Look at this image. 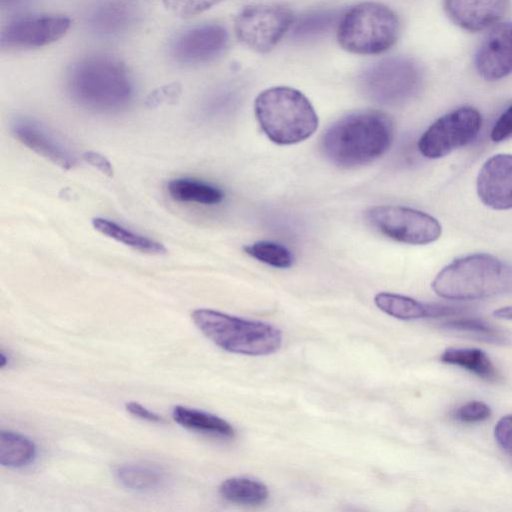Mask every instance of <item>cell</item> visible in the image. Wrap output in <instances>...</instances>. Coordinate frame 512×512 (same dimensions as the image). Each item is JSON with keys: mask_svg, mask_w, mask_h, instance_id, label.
Masks as SVG:
<instances>
[{"mask_svg": "<svg viewBox=\"0 0 512 512\" xmlns=\"http://www.w3.org/2000/svg\"><path fill=\"white\" fill-rule=\"evenodd\" d=\"M66 87L76 104L100 114L121 112L134 95L127 67L107 54H91L75 61L67 71Z\"/></svg>", "mask_w": 512, "mask_h": 512, "instance_id": "cell-1", "label": "cell"}, {"mask_svg": "<svg viewBox=\"0 0 512 512\" xmlns=\"http://www.w3.org/2000/svg\"><path fill=\"white\" fill-rule=\"evenodd\" d=\"M393 137V123L384 112L358 110L341 117L324 132L321 150L334 165L355 168L381 157Z\"/></svg>", "mask_w": 512, "mask_h": 512, "instance_id": "cell-2", "label": "cell"}, {"mask_svg": "<svg viewBox=\"0 0 512 512\" xmlns=\"http://www.w3.org/2000/svg\"><path fill=\"white\" fill-rule=\"evenodd\" d=\"M254 112L265 135L279 145L299 143L314 134L318 116L309 99L299 90L277 86L262 91Z\"/></svg>", "mask_w": 512, "mask_h": 512, "instance_id": "cell-3", "label": "cell"}, {"mask_svg": "<svg viewBox=\"0 0 512 512\" xmlns=\"http://www.w3.org/2000/svg\"><path fill=\"white\" fill-rule=\"evenodd\" d=\"M432 288L439 296L456 300L512 293V267L491 255H468L443 268Z\"/></svg>", "mask_w": 512, "mask_h": 512, "instance_id": "cell-4", "label": "cell"}, {"mask_svg": "<svg viewBox=\"0 0 512 512\" xmlns=\"http://www.w3.org/2000/svg\"><path fill=\"white\" fill-rule=\"evenodd\" d=\"M196 327L215 345L231 353L269 355L279 350L282 334L274 326L199 308L191 313Z\"/></svg>", "mask_w": 512, "mask_h": 512, "instance_id": "cell-5", "label": "cell"}, {"mask_svg": "<svg viewBox=\"0 0 512 512\" xmlns=\"http://www.w3.org/2000/svg\"><path fill=\"white\" fill-rule=\"evenodd\" d=\"M400 23L393 10L377 2H362L339 20L337 40L346 51L375 55L389 50L397 41Z\"/></svg>", "mask_w": 512, "mask_h": 512, "instance_id": "cell-6", "label": "cell"}, {"mask_svg": "<svg viewBox=\"0 0 512 512\" xmlns=\"http://www.w3.org/2000/svg\"><path fill=\"white\" fill-rule=\"evenodd\" d=\"M421 81V70L414 61L405 57H390L366 68L360 76V87L372 101L394 105L411 98L418 91Z\"/></svg>", "mask_w": 512, "mask_h": 512, "instance_id": "cell-7", "label": "cell"}, {"mask_svg": "<svg viewBox=\"0 0 512 512\" xmlns=\"http://www.w3.org/2000/svg\"><path fill=\"white\" fill-rule=\"evenodd\" d=\"M365 217L379 233L405 244L424 245L436 241L441 235L437 219L409 207L373 206L366 211Z\"/></svg>", "mask_w": 512, "mask_h": 512, "instance_id": "cell-8", "label": "cell"}, {"mask_svg": "<svg viewBox=\"0 0 512 512\" xmlns=\"http://www.w3.org/2000/svg\"><path fill=\"white\" fill-rule=\"evenodd\" d=\"M293 22L291 11L280 4L246 6L235 19L238 40L257 52H268L284 37Z\"/></svg>", "mask_w": 512, "mask_h": 512, "instance_id": "cell-9", "label": "cell"}, {"mask_svg": "<svg viewBox=\"0 0 512 512\" xmlns=\"http://www.w3.org/2000/svg\"><path fill=\"white\" fill-rule=\"evenodd\" d=\"M481 115L472 107H461L437 119L420 137L418 149L430 159L443 157L472 142L481 128Z\"/></svg>", "mask_w": 512, "mask_h": 512, "instance_id": "cell-10", "label": "cell"}, {"mask_svg": "<svg viewBox=\"0 0 512 512\" xmlns=\"http://www.w3.org/2000/svg\"><path fill=\"white\" fill-rule=\"evenodd\" d=\"M65 15L40 14L17 17L0 32L2 49H31L49 45L62 38L70 28Z\"/></svg>", "mask_w": 512, "mask_h": 512, "instance_id": "cell-11", "label": "cell"}, {"mask_svg": "<svg viewBox=\"0 0 512 512\" xmlns=\"http://www.w3.org/2000/svg\"><path fill=\"white\" fill-rule=\"evenodd\" d=\"M227 44V30L220 24L206 23L178 34L171 42L170 54L180 64H204L218 58Z\"/></svg>", "mask_w": 512, "mask_h": 512, "instance_id": "cell-12", "label": "cell"}, {"mask_svg": "<svg viewBox=\"0 0 512 512\" xmlns=\"http://www.w3.org/2000/svg\"><path fill=\"white\" fill-rule=\"evenodd\" d=\"M474 63L478 74L489 81L512 73V23L491 28L476 51Z\"/></svg>", "mask_w": 512, "mask_h": 512, "instance_id": "cell-13", "label": "cell"}, {"mask_svg": "<svg viewBox=\"0 0 512 512\" xmlns=\"http://www.w3.org/2000/svg\"><path fill=\"white\" fill-rule=\"evenodd\" d=\"M12 133L24 146L62 169L70 170L77 165L73 151L45 125L30 118L17 119Z\"/></svg>", "mask_w": 512, "mask_h": 512, "instance_id": "cell-14", "label": "cell"}, {"mask_svg": "<svg viewBox=\"0 0 512 512\" xmlns=\"http://www.w3.org/2000/svg\"><path fill=\"white\" fill-rule=\"evenodd\" d=\"M477 193L492 209L512 208V154H497L484 163L477 178Z\"/></svg>", "mask_w": 512, "mask_h": 512, "instance_id": "cell-15", "label": "cell"}, {"mask_svg": "<svg viewBox=\"0 0 512 512\" xmlns=\"http://www.w3.org/2000/svg\"><path fill=\"white\" fill-rule=\"evenodd\" d=\"M142 17L138 0H98L89 9V29L100 36H118L132 29Z\"/></svg>", "mask_w": 512, "mask_h": 512, "instance_id": "cell-16", "label": "cell"}, {"mask_svg": "<svg viewBox=\"0 0 512 512\" xmlns=\"http://www.w3.org/2000/svg\"><path fill=\"white\" fill-rule=\"evenodd\" d=\"M443 5L456 25L477 32L497 23L507 12L509 0H443Z\"/></svg>", "mask_w": 512, "mask_h": 512, "instance_id": "cell-17", "label": "cell"}, {"mask_svg": "<svg viewBox=\"0 0 512 512\" xmlns=\"http://www.w3.org/2000/svg\"><path fill=\"white\" fill-rule=\"evenodd\" d=\"M374 302L380 310L401 320L438 318L454 315L462 311L459 307L423 303L408 296L389 292L376 294Z\"/></svg>", "mask_w": 512, "mask_h": 512, "instance_id": "cell-18", "label": "cell"}, {"mask_svg": "<svg viewBox=\"0 0 512 512\" xmlns=\"http://www.w3.org/2000/svg\"><path fill=\"white\" fill-rule=\"evenodd\" d=\"M92 226L102 235L148 255H164L165 246L152 238L139 234L121 224L102 217L92 219Z\"/></svg>", "mask_w": 512, "mask_h": 512, "instance_id": "cell-19", "label": "cell"}, {"mask_svg": "<svg viewBox=\"0 0 512 512\" xmlns=\"http://www.w3.org/2000/svg\"><path fill=\"white\" fill-rule=\"evenodd\" d=\"M172 417L180 426L213 436L231 438L234 436V428L226 420L194 408L175 406Z\"/></svg>", "mask_w": 512, "mask_h": 512, "instance_id": "cell-20", "label": "cell"}, {"mask_svg": "<svg viewBox=\"0 0 512 512\" xmlns=\"http://www.w3.org/2000/svg\"><path fill=\"white\" fill-rule=\"evenodd\" d=\"M170 197L178 202L216 205L223 201L224 192L217 186L192 178H176L167 184Z\"/></svg>", "mask_w": 512, "mask_h": 512, "instance_id": "cell-21", "label": "cell"}, {"mask_svg": "<svg viewBox=\"0 0 512 512\" xmlns=\"http://www.w3.org/2000/svg\"><path fill=\"white\" fill-rule=\"evenodd\" d=\"M116 479L122 486L137 492H153L166 482L164 471L149 464H123L115 469Z\"/></svg>", "mask_w": 512, "mask_h": 512, "instance_id": "cell-22", "label": "cell"}, {"mask_svg": "<svg viewBox=\"0 0 512 512\" xmlns=\"http://www.w3.org/2000/svg\"><path fill=\"white\" fill-rule=\"evenodd\" d=\"M440 359L444 363L462 367L489 382H495L499 378L490 358L477 348H447Z\"/></svg>", "mask_w": 512, "mask_h": 512, "instance_id": "cell-23", "label": "cell"}, {"mask_svg": "<svg viewBox=\"0 0 512 512\" xmlns=\"http://www.w3.org/2000/svg\"><path fill=\"white\" fill-rule=\"evenodd\" d=\"M219 492L229 502L248 506L261 505L269 496L266 485L245 477L226 479L220 485Z\"/></svg>", "mask_w": 512, "mask_h": 512, "instance_id": "cell-24", "label": "cell"}, {"mask_svg": "<svg viewBox=\"0 0 512 512\" xmlns=\"http://www.w3.org/2000/svg\"><path fill=\"white\" fill-rule=\"evenodd\" d=\"M36 456L35 444L26 436L2 430L0 433V463L8 468H20Z\"/></svg>", "mask_w": 512, "mask_h": 512, "instance_id": "cell-25", "label": "cell"}, {"mask_svg": "<svg viewBox=\"0 0 512 512\" xmlns=\"http://www.w3.org/2000/svg\"><path fill=\"white\" fill-rule=\"evenodd\" d=\"M243 249L249 256L275 268L286 269L293 265L294 257L291 251L277 242L257 241Z\"/></svg>", "mask_w": 512, "mask_h": 512, "instance_id": "cell-26", "label": "cell"}, {"mask_svg": "<svg viewBox=\"0 0 512 512\" xmlns=\"http://www.w3.org/2000/svg\"><path fill=\"white\" fill-rule=\"evenodd\" d=\"M337 15L331 10L312 11L299 18L293 27L296 39L306 40L323 35L334 25Z\"/></svg>", "mask_w": 512, "mask_h": 512, "instance_id": "cell-27", "label": "cell"}, {"mask_svg": "<svg viewBox=\"0 0 512 512\" xmlns=\"http://www.w3.org/2000/svg\"><path fill=\"white\" fill-rule=\"evenodd\" d=\"M447 330L472 335V337L493 344H506L508 338L498 329L479 319H458L442 324Z\"/></svg>", "mask_w": 512, "mask_h": 512, "instance_id": "cell-28", "label": "cell"}, {"mask_svg": "<svg viewBox=\"0 0 512 512\" xmlns=\"http://www.w3.org/2000/svg\"><path fill=\"white\" fill-rule=\"evenodd\" d=\"M222 0H163L164 7L174 16L190 18L215 6Z\"/></svg>", "mask_w": 512, "mask_h": 512, "instance_id": "cell-29", "label": "cell"}, {"mask_svg": "<svg viewBox=\"0 0 512 512\" xmlns=\"http://www.w3.org/2000/svg\"><path fill=\"white\" fill-rule=\"evenodd\" d=\"M490 414L491 410L484 402L470 401L456 409L453 416L461 422L474 423L488 419Z\"/></svg>", "mask_w": 512, "mask_h": 512, "instance_id": "cell-30", "label": "cell"}, {"mask_svg": "<svg viewBox=\"0 0 512 512\" xmlns=\"http://www.w3.org/2000/svg\"><path fill=\"white\" fill-rule=\"evenodd\" d=\"M494 435L498 444L512 454V415H506L497 422Z\"/></svg>", "mask_w": 512, "mask_h": 512, "instance_id": "cell-31", "label": "cell"}, {"mask_svg": "<svg viewBox=\"0 0 512 512\" xmlns=\"http://www.w3.org/2000/svg\"><path fill=\"white\" fill-rule=\"evenodd\" d=\"M512 136V105L507 108L495 122L491 131V139L503 141Z\"/></svg>", "mask_w": 512, "mask_h": 512, "instance_id": "cell-32", "label": "cell"}, {"mask_svg": "<svg viewBox=\"0 0 512 512\" xmlns=\"http://www.w3.org/2000/svg\"><path fill=\"white\" fill-rule=\"evenodd\" d=\"M85 162L99 170L108 177L113 176V167L110 161L102 154L94 151H86L82 154Z\"/></svg>", "mask_w": 512, "mask_h": 512, "instance_id": "cell-33", "label": "cell"}, {"mask_svg": "<svg viewBox=\"0 0 512 512\" xmlns=\"http://www.w3.org/2000/svg\"><path fill=\"white\" fill-rule=\"evenodd\" d=\"M126 410L133 416L138 417L142 420H146L149 422H162L163 418L148 410L146 407L142 406L141 404L131 401L125 404Z\"/></svg>", "mask_w": 512, "mask_h": 512, "instance_id": "cell-34", "label": "cell"}, {"mask_svg": "<svg viewBox=\"0 0 512 512\" xmlns=\"http://www.w3.org/2000/svg\"><path fill=\"white\" fill-rule=\"evenodd\" d=\"M497 318L512 320V306L502 307L494 311Z\"/></svg>", "mask_w": 512, "mask_h": 512, "instance_id": "cell-35", "label": "cell"}, {"mask_svg": "<svg viewBox=\"0 0 512 512\" xmlns=\"http://www.w3.org/2000/svg\"><path fill=\"white\" fill-rule=\"evenodd\" d=\"M22 2L23 0H0L1 10H13Z\"/></svg>", "mask_w": 512, "mask_h": 512, "instance_id": "cell-36", "label": "cell"}, {"mask_svg": "<svg viewBox=\"0 0 512 512\" xmlns=\"http://www.w3.org/2000/svg\"><path fill=\"white\" fill-rule=\"evenodd\" d=\"M0 359H1L0 366L3 368L5 366V364H6V362H7V358L5 357L3 352H1Z\"/></svg>", "mask_w": 512, "mask_h": 512, "instance_id": "cell-37", "label": "cell"}]
</instances>
